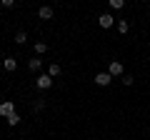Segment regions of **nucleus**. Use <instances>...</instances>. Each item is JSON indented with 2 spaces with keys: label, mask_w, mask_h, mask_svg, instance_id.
Instances as JSON below:
<instances>
[{
  "label": "nucleus",
  "mask_w": 150,
  "mask_h": 140,
  "mask_svg": "<svg viewBox=\"0 0 150 140\" xmlns=\"http://www.w3.org/2000/svg\"><path fill=\"white\" fill-rule=\"evenodd\" d=\"M35 88H38V90H48V88H53V78H50V75H38L35 78Z\"/></svg>",
  "instance_id": "obj_1"
},
{
  "label": "nucleus",
  "mask_w": 150,
  "mask_h": 140,
  "mask_svg": "<svg viewBox=\"0 0 150 140\" xmlns=\"http://www.w3.org/2000/svg\"><path fill=\"white\" fill-rule=\"evenodd\" d=\"M13 113H15V103H13V100L0 103V115H3V118H10Z\"/></svg>",
  "instance_id": "obj_2"
},
{
  "label": "nucleus",
  "mask_w": 150,
  "mask_h": 140,
  "mask_svg": "<svg viewBox=\"0 0 150 140\" xmlns=\"http://www.w3.org/2000/svg\"><path fill=\"white\" fill-rule=\"evenodd\" d=\"M108 73H110V75H125V68H123V63H120V60H110Z\"/></svg>",
  "instance_id": "obj_3"
},
{
  "label": "nucleus",
  "mask_w": 150,
  "mask_h": 140,
  "mask_svg": "<svg viewBox=\"0 0 150 140\" xmlns=\"http://www.w3.org/2000/svg\"><path fill=\"white\" fill-rule=\"evenodd\" d=\"M93 80H95V85L108 88V85H110V80H112V75H110V73H98V75L93 78Z\"/></svg>",
  "instance_id": "obj_4"
},
{
  "label": "nucleus",
  "mask_w": 150,
  "mask_h": 140,
  "mask_svg": "<svg viewBox=\"0 0 150 140\" xmlns=\"http://www.w3.org/2000/svg\"><path fill=\"white\" fill-rule=\"evenodd\" d=\"M115 23H118V20H115L112 15H108V13H103V15L98 18V25H100V28H105V30H108V28H112Z\"/></svg>",
  "instance_id": "obj_5"
},
{
  "label": "nucleus",
  "mask_w": 150,
  "mask_h": 140,
  "mask_svg": "<svg viewBox=\"0 0 150 140\" xmlns=\"http://www.w3.org/2000/svg\"><path fill=\"white\" fill-rule=\"evenodd\" d=\"M38 18H40V20H50V18H53V8H50V5H43L40 10H38Z\"/></svg>",
  "instance_id": "obj_6"
},
{
  "label": "nucleus",
  "mask_w": 150,
  "mask_h": 140,
  "mask_svg": "<svg viewBox=\"0 0 150 140\" xmlns=\"http://www.w3.org/2000/svg\"><path fill=\"white\" fill-rule=\"evenodd\" d=\"M5 70L8 73H15L18 70V60L15 58H5Z\"/></svg>",
  "instance_id": "obj_7"
},
{
  "label": "nucleus",
  "mask_w": 150,
  "mask_h": 140,
  "mask_svg": "<svg viewBox=\"0 0 150 140\" xmlns=\"http://www.w3.org/2000/svg\"><path fill=\"white\" fill-rule=\"evenodd\" d=\"M28 68H30V70H33V73H38V70L43 68V60H40V58H33V60H30V63H28Z\"/></svg>",
  "instance_id": "obj_8"
},
{
  "label": "nucleus",
  "mask_w": 150,
  "mask_h": 140,
  "mask_svg": "<svg viewBox=\"0 0 150 140\" xmlns=\"http://www.w3.org/2000/svg\"><path fill=\"white\" fill-rule=\"evenodd\" d=\"M60 73H63V68H60L58 63H53V65H50V68H48V75H50V78H58Z\"/></svg>",
  "instance_id": "obj_9"
},
{
  "label": "nucleus",
  "mask_w": 150,
  "mask_h": 140,
  "mask_svg": "<svg viewBox=\"0 0 150 140\" xmlns=\"http://www.w3.org/2000/svg\"><path fill=\"white\" fill-rule=\"evenodd\" d=\"M115 28H118V33H123V35H125V33L130 30V23L128 20H118V23H115Z\"/></svg>",
  "instance_id": "obj_10"
},
{
  "label": "nucleus",
  "mask_w": 150,
  "mask_h": 140,
  "mask_svg": "<svg viewBox=\"0 0 150 140\" xmlns=\"http://www.w3.org/2000/svg\"><path fill=\"white\" fill-rule=\"evenodd\" d=\"M25 40H28V33H25V30H18V33H15V43H18V45H23Z\"/></svg>",
  "instance_id": "obj_11"
},
{
  "label": "nucleus",
  "mask_w": 150,
  "mask_h": 140,
  "mask_svg": "<svg viewBox=\"0 0 150 140\" xmlns=\"http://www.w3.org/2000/svg\"><path fill=\"white\" fill-rule=\"evenodd\" d=\"M5 120H8V125H18V123H20V120H23V118H20V115H18V113H13L10 118H5Z\"/></svg>",
  "instance_id": "obj_12"
},
{
  "label": "nucleus",
  "mask_w": 150,
  "mask_h": 140,
  "mask_svg": "<svg viewBox=\"0 0 150 140\" xmlns=\"http://www.w3.org/2000/svg\"><path fill=\"white\" fill-rule=\"evenodd\" d=\"M35 53H38V55L48 53V45H45V43H35Z\"/></svg>",
  "instance_id": "obj_13"
},
{
  "label": "nucleus",
  "mask_w": 150,
  "mask_h": 140,
  "mask_svg": "<svg viewBox=\"0 0 150 140\" xmlns=\"http://www.w3.org/2000/svg\"><path fill=\"white\" fill-rule=\"evenodd\" d=\"M123 5H125L123 0H110V8H112V10H120Z\"/></svg>",
  "instance_id": "obj_14"
},
{
  "label": "nucleus",
  "mask_w": 150,
  "mask_h": 140,
  "mask_svg": "<svg viewBox=\"0 0 150 140\" xmlns=\"http://www.w3.org/2000/svg\"><path fill=\"white\" fill-rule=\"evenodd\" d=\"M0 5L3 8H15V0H0Z\"/></svg>",
  "instance_id": "obj_15"
},
{
  "label": "nucleus",
  "mask_w": 150,
  "mask_h": 140,
  "mask_svg": "<svg viewBox=\"0 0 150 140\" xmlns=\"http://www.w3.org/2000/svg\"><path fill=\"white\" fill-rule=\"evenodd\" d=\"M123 83H125V85H133L135 80H133V75H123Z\"/></svg>",
  "instance_id": "obj_16"
}]
</instances>
